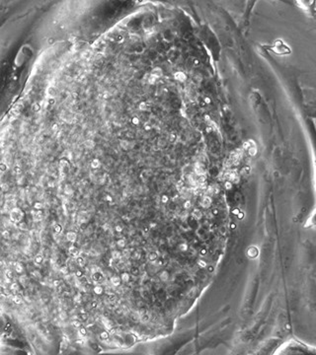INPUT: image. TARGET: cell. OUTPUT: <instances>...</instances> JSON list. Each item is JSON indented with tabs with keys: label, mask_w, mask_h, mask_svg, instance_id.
<instances>
[{
	"label": "cell",
	"mask_w": 316,
	"mask_h": 355,
	"mask_svg": "<svg viewBox=\"0 0 316 355\" xmlns=\"http://www.w3.org/2000/svg\"><path fill=\"white\" fill-rule=\"evenodd\" d=\"M0 342L20 345L16 341V331L12 321L3 312H0Z\"/></svg>",
	"instance_id": "1"
},
{
	"label": "cell",
	"mask_w": 316,
	"mask_h": 355,
	"mask_svg": "<svg viewBox=\"0 0 316 355\" xmlns=\"http://www.w3.org/2000/svg\"><path fill=\"white\" fill-rule=\"evenodd\" d=\"M184 206H185V208H186V209L190 208V207H191V202H190V200H187V201L185 202V204H184Z\"/></svg>",
	"instance_id": "15"
},
{
	"label": "cell",
	"mask_w": 316,
	"mask_h": 355,
	"mask_svg": "<svg viewBox=\"0 0 316 355\" xmlns=\"http://www.w3.org/2000/svg\"><path fill=\"white\" fill-rule=\"evenodd\" d=\"M138 108H139L140 110H143V112H145V110H147L149 109V106L146 102H141L139 104V106H138Z\"/></svg>",
	"instance_id": "8"
},
{
	"label": "cell",
	"mask_w": 316,
	"mask_h": 355,
	"mask_svg": "<svg viewBox=\"0 0 316 355\" xmlns=\"http://www.w3.org/2000/svg\"><path fill=\"white\" fill-rule=\"evenodd\" d=\"M205 253H206V251L203 250V251H202V255H205Z\"/></svg>",
	"instance_id": "26"
},
{
	"label": "cell",
	"mask_w": 316,
	"mask_h": 355,
	"mask_svg": "<svg viewBox=\"0 0 316 355\" xmlns=\"http://www.w3.org/2000/svg\"><path fill=\"white\" fill-rule=\"evenodd\" d=\"M181 249H183V250H186V249H187V246L185 245V244H183V246H181Z\"/></svg>",
	"instance_id": "25"
},
{
	"label": "cell",
	"mask_w": 316,
	"mask_h": 355,
	"mask_svg": "<svg viewBox=\"0 0 316 355\" xmlns=\"http://www.w3.org/2000/svg\"><path fill=\"white\" fill-rule=\"evenodd\" d=\"M118 245H119L120 247H124V245H126V242H124V239H120L119 241H118Z\"/></svg>",
	"instance_id": "13"
},
{
	"label": "cell",
	"mask_w": 316,
	"mask_h": 355,
	"mask_svg": "<svg viewBox=\"0 0 316 355\" xmlns=\"http://www.w3.org/2000/svg\"><path fill=\"white\" fill-rule=\"evenodd\" d=\"M167 201H168V196L167 195H163L162 196V202L163 203H166Z\"/></svg>",
	"instance_id": "19"
},
{
	"label": "cell",
	"mask_w": 316,
	"mask_h": 355,
	"mask_svg": "<svg viewBox=\"0 0 316 355\" xmlns=\"http://www.w3.org/2000/svg\"><path fill=\"white\" fill-rule=\"evenodd\" d=\"M111 282H112L113 285H115V286H118V285L120 284V278H119V277H116V276H114V277L111 278Z\"/></svg>",
	"instance_id": "9"
},
{
	"label": "cell",
	"mask_w": 316,
	"mask_h": 355,
	"mask_svg": "<svg viewBox=\"0 0 316 355\" xmlns=\"http://www.w3.org/2000/svg\"><path fill=\"white\" fill-rule=\"evenodd\" d=\"M122 279H123L124 282H126V281L130 279V277H128V273H124L123 275H122Z\"/></svg>",
	"instance_id": "12"
},
{
	"label": "cell",
	"mask_w": 316,
	"mask_h": 355,
	"mask_svg": "<svg viewBox=\"0 0 316 355\" xmlns=\"http://www.w3.org/2000/svg\"><path fill=\"white\" fill-rule=\"evenodd\" d=\"M156 80H157V78H155V77H154V76H152V75H149L148 80H147V81H148L149 84H154Z\"/></svg>",
	"instance_id": "11"
},
{
	"label": "cell",
	"mask_w": 316,
	"mask_h": 355,
	"mask_svg": "<svg viewBox=\"0 0 316 355\" xmlns=\"http://www.w3.org/2000/svg\"><path fill=\"white\" fill-rule=\"evenodd\" d=\"M133 124H135V125H137V124L139 123V119H138L137 117H133Z\"/></svg>",
	"instance_id": "14"
},
{
	"label": "cell",
	"mask_w": 316,
	"mask_h": 355,
	"mask_svg": "<svg viewBox=\"0 0 316 355\" xmlns=\"http://www.w3.org/2000/svg\"><path fill=\"white\" fill-rule=\"evenodd\" d=\"M205 102H206V104H211V99L209 97H206L205 98Z\"/></svg>",
	"instance_id": "21"
},
{
	"label": "cell",
	"mask_w": 316,
	"mask_h": 355,
	"mask_svg": "<svg viewBox=\"0 0 316 355\" xmlns=\"http://www.w3.org/2000/svg\"><path fill=\"white\" fill-rule=\"evenodd\" d=\"M116 230H117L118 232H121V231H122V227H121V226H117Z\"/></svg>",
	"instance_id": "23"
},
{
	"label": "cell",
	"mask_w": 316,
	"mask_h": 355,
	"mask_svg": "<svg viewBox=\"0 0 316 355\" xmlns=\"http://www.w3.org/2000/svg\"><path fill=\"white\" fill-rule=\"evenodd\" d=\"M150 75L154 76V77H155V78H157V79H158L159 77H161V76L163 75V71H162V69H161V68L156 67V68H154L153 70L151 71Z\"/></svg>",
	"instance_id": "5"
},
{
	"label": "cell",
	"mask_w": 316,
	"mask_h": 355,
	"mask_svg": "<svg viewBox=\"0 0 316 355\" xmlns=\"http://www.w3.org/2000/svg\"><path fill=\"white\" fill-rule=\"evenodd\" d=\"M167 275H168V274L166 273V272H163L162 274H161V279H162V280L167 279Z\"/></svg>",
	"instance_id": "16"
},
{
	"label": "cell",
	"mask_w": 316,
	"mask_h": 355,
	"mask_svg": "<svg viewBox=\"0 0 316 355\" xmlns=\"http://www.w3.org/2000/svg\"><path fill=\"white\" fill-rule=\"evenodd\" d=\"M0 355H33L30 351L17 344L0 342Z\"/></svg>",
	"instance_id": "2"
},
{
	"label": "cell",
	"mask_w": 316,
	"mask_h": 355,
	"mask_svg": "<svg viewBox=\"0 0 316 355\" xmlns=\"http://www.w3.org/2000/svg\"><path fill=\"white\" fill-rule=\"evenodd\" d=\"M175 138H176V135H175L174 133H171V134H170V138H169L170 141H174Z\"/></svg>",
	"instance_id": "17"
},
{
	"label": "cell",
	"mask_w": 316,
	"mask_h": 355,
	"mask_svg": "<svg viewBox=\"0 0 316 355\" xmlns=\"http://www.w3.org/2000/svg\"><path fill=\"white\" fill-rule=\"evenodd\" d=\"M119 255H120V253H118L117 252L113 253V257H119Z\"/></svg>",
	"instance_id": "22"
},
{
	"label": "cell",
	"mask_w": 316,
	"mask_h": 355,
	"mask_svg": "<svg viewBox=\"0 0 316 355\" xmlns=\"http://www.w3.org/2000/svg\"><path fill=\"white\" fill-rule=\"evenodd\" d=\"M174 78L176 80H178V81H180V82H184V81H186L187 76H186L185 73L182 72V71H178V72H176L174 74Z\"/></svg>",
	"instance_id": "4"
},
{
	"label": "cell",
	"mask_w": 316,
	"mask_h": 355,
	"mask_svg": "<svg viewBox=\"0 0 316 355\" xmlns=\"http://www.w3.org/2000/svg\"><path fill=\"white\" fill-rule=\"evenodd\" d=\"M92 167L93 168H98L99 166H100V161L98 160V159H95V160H93L92 161Z\"/></svg>",
	"instance_id": "10"
},
{
	"label": "cell",
	"mask_w": 316,
	"mask_h": 355,
	"mask_svg": "<svg viewBox=\"0 0 316 355\" xmlns=\"http://www.w3.org/2000/svg\"><path fill=\"white\" fill-rule=\"evenodd\" d=\"M192 215H193V217L196 219V220H199V219L202 218L203 214H202V212L199 210V209H195V210L193 211Z\"/></svg>",
	"instance_id": "7"
},
{
	"label": "cell",
	"mask_w": 316,
	"mask_h": 355,
	"mask_svg": "<svg viewBox=\"0 0 316 355\" xmlns=\"http://www.w3.org/2000/svg\"><path fill=\"white\" fill-rule=\"evenodd\" d=\"M199 266L202 267H206V262H203V260H199Z\"/></svg>",
	"instance_id": "20"
},
{
	"label": "cell",
	"mask_w": 316,
	"mask_h": 355,
	"mask_svg": "<svg viewBox=\"0 0 316 355\" xmlns=\"http://www.w3.org/2000/svg\"><path fill=\"white\" fill-rule=\"evenodd\" d=\"M225 186H226V188H230V186H231V184H230L227 182V183L225 184Z\"/></svg>",
	"instance_id": "24"
},
{
	"label": "cell",
	"mask_w": 316,
	"mask_h": 355,
	"mask_svg": "<svg viewBox=\"0 0 316 355\" xmlns=\"http://www.w3.org/2000/svg\"><path fill=\"white\" fill-rule=\"evenodd\" d=\"M195 64H199V61H198V60H195Z\"/></svg>",
	"instance_id": "27"
},
{
	"label": "cell",
	"mask_w": 316,
	"mask_h": 355,
	"mask_svg": "<svg viewBox=\"0 0 316 355\" xmlns=\"http://www.w3.org/2000/svg\"><path fill=\"white\" fill-rule=\"evenodd\" d=\"M211 197L209 196H204L203 197V200H202V205L204 207H209V205H211Z\"/></svg>",
	"instance_id": "6"
},
{
	"label": "cell",
	"mask_w": 316,
	"mask_h": 355,
	"mask_svg": "<svg viewBox=\"0 0 316 355\" xmlns=\"http://www.w3.org/2000/svg\"><path fill=\"white\" fill-rule=\"evenodd\" d=\"M95 291H96V293H98V294H100L101 292L103 291V289L101 287H96L95 288Z\"/></svg>",
	"instance_id": "18"
},
{
	"label": "cell",
	"mask_w": 316,
	"mask_h": 355,
	"mask_svg": "<svg viewBox=\"0 0 316 355\" xmlns=\"http://www.w3.org/2000/svg\"><path fill=\"white\" fill-rule=\"evenodd\" d=\"M120 145H121V147L124 150H130V149L133 147V144L130 141H128V140H121Z\"/></svg>",
	"instance_id": "3"
}]
</instances>
